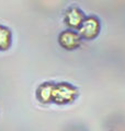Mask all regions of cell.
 Segmentation results:
<instances>
[{
	"label": "cell",
	"mask_w": 125,
	"mask_h": 131,
	"mask_svg": "<svg viewBox=\"0 0 125 131\" xmlns=\"http://www.w3.org/2000/svg\"><path fill=\"white\" fill-rule=\"evenodd\" d=\"M78 96V90L72 84L61 82L55 84L53 91V102L59 105L69 104L74 102Z\"/></svg>",
	"instance_id": "cell-1"
},
{
	"label": "cell",
	"mask_w": 125,
	"mask_h": 131,
	"mask_svg": "<svg viewBox=\"0 0 125 131\" xmlns=\"http://www.w3.org/2000/svg\"><path fill=\"white\" fill-rule=\"evenodd\" d=\"M85 19L86 16L83 14V12L77 7H70L69 9L66 10L64 16L66 25L69 26L70 28H77V30H79Z\"/></svg>",
	"instance_id": "cell-4"
},
{
	"label": "cell",
	"mask_w": 125,
	"mask_h": 131,
	"mask_svg": "<svg viewBox=\"0 0 125 131\" xmlns=\"http://www.w3.org/2000/svg\"><path fill=\"white\" fill-rule=\"evenodd\" d=\"M12 35L8 27L0 24V51L7 50L11 46Z\"/></svg>",
	"instance_id": "cell-6"
},
{
	"label": "cell",
	"mask_w": 125,
	"mask_h": 131,
	"mask_svg": "<svg viewBox=\"0 0 125 131\" xmlns=\"http://www.w3.org/2000/svg\"><path fill=\"white\" fill-rule=\"evenodd\" d=\"M58 43L66 50H74L80 46L81 36L79 35V33H76L73 30H67L59 34Z\"/></svg>",
	"instance_id": "cell-3"
},
{
	"label": "cell",
	"mask_w": 125,
	"mask_h": 131,
	"mask_svg": "<svg viewBox=\"0 0 125 131\" xmlns=\"http://www.w3.org/2000/svg\"><path fill=\"white\" fill-rule=\"evenodd\" d=\"M55 84L52 82H45L41 84L36 91V97L37 100L42 103H49L53 101V91Z\"/></svg>",
	"instance_id": "cell-5"
},
{
	"label": "cell",
	"mask_w": 125,
	"mask_h": 131,
	"mask_svg": "<svg viewBox=\"0 0 125 131\" xmlns=\"http://www.w3.org/2000/svg\"><path fill=\"white\" fill-rule=\"evenodd\" d=\"M100 21L95 16H88L79 27V35L85 39H94L100 33Z\"/></svg>",
	"instance_id": "cell-2"
}]
</instances>
